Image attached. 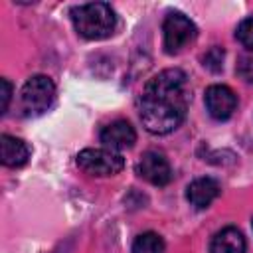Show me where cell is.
<instances>
[{
	"label": "cell",
	"instance_id": "cell-1",
	"mask_svg": "<svg viewBox=\"0 0 253 253\" xmlns=\"http://www.w3.org/2000/svg\"><path fill=\"white\" fill-rule=\"evenodd\" d=\"M190 103L188 77L182 69H164L142 89L138 111L144 128L152 134H168L182 125Z\"/></svg>",
	"mask_w": 253,
	"mask_h": 253
},
{
	"label": "cell",
	"instance_id": "cell-2",
	"mask_svg": "<svg viewBox=\"0 0 253 253\" xmlns=\"http://www.w3.org/2000/svg\"><path fill=\"white\" fill-rule=\"evenodd\" d=\"M71 20L77 34L85 40H103L115 32L117 16L105 2H89L71 10Z\"/></svg>",
	"mask_w": 253,
	"mask_h": 253
},
{
	"label": "cell",
	"instance_id": "cell-3",
	"mask_svg": "<svg viewBox=\"0 0 253 253\" xmlns=\"http://www.w3.org/2000/svg\"><path fill=\"white\" fill-rule=\"evenodd\" d=\"M55 97V85L45 75L30 77L20 91V109L26 117H38L45 113Z\"/></svg>",
	"mask_w": 253,
	"mask_h": 253
},
{
	"label": "cell",
	"instance_id": "cell-4",
	"mask_svg": "<svg viewBox=\"0 0 253 253\" xmlns=\"http://www.w3.org/2000/svg\"><path fill=\"white\" fill-rule=\"evenodd\" d=\"M77 166L89 176H115L123 170L125 160L111 148H85L77 154Z\"/></svg>",
	"mask_w": 253,
	"mask_h": 253
},
{
	"label": "cell",
	"instance_id": "cell-5",
	"mask_svg": "<svg viewBox=\"0 0 253 253\" xmlns=\"http://www.w3.org/2000/svg\"><path fill=\"white\" fill-rule=\"evenodd\" d=\"M162 32H164V49H166V53L182 51L196 38L194 22L190 18H186L184 14H180V12H170L164 18Z\"/></svg>",
	"mask_w": 253,
	"mask_h": 253
},
{
	"label": "cell",
	"instance_id": "cell-6",
	"mask_svg": "<svg viewBox=\"0 0 253 253\" xmlns=\"http://www.w3.org/2000/svg\"><path fill=\"white\" fill-rule=\"evenodd\" d=\"M136 174L154 186H166L172 180L170 162L158 150H146L140 156V160L136 164Z\"/></svg>",
	"mask_w": 253,
	"mask_h": 253
},
{
	"label": "cell",
	"instance_id": "cell-7",
	"mask_svg": "<svg viewBox=\"0 0 253 253\" xmlns=\"http://www.w3.org/2000/svg\"><path fill=\"white\" fill-rule=\"evenodd\" d=\"M206 109L215 121H225L237 107V97L227 85H211L206 89Z\"/></svg>",
	"mask_w": 253,
	"mask_h": 253
},
{
	"label": "cell",
	"instance_id": "cell-8",
	"mask_svg": "<svg viewBox=\"0 0 253 253\" xmlns=\"http://www.w3.org/2000/svg\"><path fill=\"white\" fill-rule=\"evenodd\" d=\"M136 140V132L128 121H113L101 130V142L111 150L130 148Z\"/></svg>",
	"mask_w": 253,
	"mask_h": 253
},
{
	"label": "cell",
	"instance_id": "cell-9",
	"mask_svg": "<svg viewBox=\"0 0 253 253\" xmlns=\"http://www.w3.org/2000/svg\"><path fill=\"white\" fill-rule=\"evenodd\" d=\"M219 196V184L217 180L206 176V178H196L188 188H186V198L188 202L202 210V208H208L215 198Z\"/></svg>",
	"mask_w": 253,
	"mask_h": 253
},
{
	"label": "cell",
	"instance_id": "cell-10",
	"mask_svg": "<svg viewBox=\"0 0 253 253\" xmlns=\"http://www.w3.org/2000/svg\"><path fill=\"white\" fill-rule=\"evenodd\" d=\"M0 156H2V164L8 168H18L24 166L28 162L30 156V148L22 138L10 136V134H2L0 136Z\"/></svg>",
	"mask_w": 253,
	"mask_h": 253
},
{
	"label": "cell",
	"instance_id": "cell-11",
	"mask_svg": "<svg viewBox=\"0 0 253 253\" xmlns=\"http://www.w3.org/2000/svg\"><path fill=\"white\" fill-rule=\"evenodd\" d=\"M245 237L235 227H223L211 239L210 253H245Z\"/></svg>",
	"mask_w": 253,
	"mask_h": 253
},
{
	"label": "cell",
	"instance_id": "cell-12",
	"mask_svg": "<svg viewBox=\"0 0 253 253\" xmlns=\"http://www.w3.org/2000/svg\"><path fill=\"white\" fill-rule=\"evenodd\" d=\"M132 253H164V241L158 233H140L132 243Z\"/></svg>",
	"mask_w": 253,
	"mask_h": 253
},
{
	"label": "cell",
	"instance_id": "cell-13",
	"mask_svg": "<svg viewBox=\"0 0 253 253\" xmlns=\"http://www.w3.org/2000/svg\"><path fill=\"white\" fill-rule=\"evenodd\" d=\"M235 38L239 40V43L253 51V18H245L239 26H237V32H235Z\"/></svg>",
	"mask_w": 253,
	"mask_h": 253
},
{
	"label": "cell",
	"instance_id": "cell-14",
	"mask_svg": "<svg viewBox=\"0 0 253 253\" xmlns=\"http://www.w3.org/2000/svg\"><path fill=\"white\" fill-rule=\"evenodd\" d=\"M235 71H237V75H239L243 81L253 83V57H247V55L239 57V63H237Z\"/></svg>",
	"mask_w": 253,
	"mask_h": 253
},
{
	"label": "cell",
	"instance_id": "cell-15",
	"mask_svg": "<svg viewBox=\"0 0 253 253\" xmlns=\"http://www.w3.org/2000/svg\"><path fill=\"white\" fill-rule=\"evenodd\" d=\"M221 59H223V51H221L219 47H213V49H210V51L206 53L204 65L210 67L211 71H219V69H221Z\"/></svg>",
	"mask_w": 253,
	"mask_h": 253
},
{
	"label": "cell",
	"instance_id": "cell-16",
	"mask_svg": "<svg viewBox=\"0 0 253 253\" xmlns=\"http://www.w3.org/2000/svg\"><path fill=\"white\" fill-rule=\"evenodd\" d=\"M2 83V113H6V109H8V103H10V95H12V85L8 83V79H2L0 81Z\"/></svg>",
	"mask_w": 253,
	"mask_h": 253
},
{
	"label": "cell",
	"instance_id": "cell-17",
	"mask_svg": "<svg viewBox=\"0 0 253 253\" xmlns=\"http://www.w3.org/2000/svg\"><path fill=\"white\" fill-rule=\"evenodd\" d=\"M251 225H253V223H251Z\"/></svg>",
	"mask_w": 253,
	"mask_h": 253
}]
</instances>
